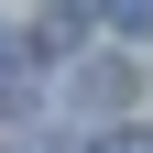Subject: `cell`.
Instances as JSON below:
<instances>
[{
  "label": "cell",
  "instance_id": "3957f363",
  "mask_svg": "<svg viewBox=\"0 0 153 153\" xmlns=\"http://www.w3.org/2000/svg\"><path fill=\"white\" fill-rule=\"evenodd\" d=\"M88 153H153V131H99Z\"/></svg>",
  "mask_w": 153,
  "mask_h": 153
},
{
  "label": "cell",
  "instance_id": "7a4b0ae2",
  "mask_svg": "<svg viewBox=\"0 0 153 153\" xmlns=\"http://www.w3.org/2000/svg\"><path fill=\"white\" fill-rule=\"evenodd\" d=\"M109 22L120 33H153V0H109Z\"/></svg>",
  "mask_w": 153,
  "mask_h": 153
},
{
  "label": "cell",
  "instance_id": "6da1fadb",
  "mask_svg": "<svg viewBox=\"0 0 153 153\" xmlns=\"http://www.w3.org/2000/svg\"><path fill=\"white\" fill-rule=\"evenodd\" d=\"M76 99H88V109H120V99H131V76L109 66V55H88V66H76Z\"/></svg>",
  "mask_w": 153,
  "mask_h": 153
}]
</instances>
